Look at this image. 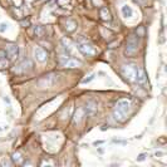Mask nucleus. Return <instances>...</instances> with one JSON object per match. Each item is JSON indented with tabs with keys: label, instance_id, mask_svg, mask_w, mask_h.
<instances>
[{
	"label": "nucleus",
	"instance_id": "obj_1",
	"mask_svg": "<svg viewBox=\"0 0 167 167\" xmlns=\"http://www.w3.org/2000/svg\"><path fill=\"white\" fill-rule=\"evenodd\" d=\"M129 111H131V101L127 98L120 99L116 103V107L113 109V118L117 122H124Z\"/></svg>",
	"mask_w": 167,
	"mask_h": 167
},
{
	"label": "nucleus",
	"instance_id": "obj_2",
	"mask_svg": "<svg viewBox=\"0 0 167 167\" xmlns=\"http://www.w3.org/2000/svg\"><path fill=\"white\" fill-rule=\"evenodd\" d=\"M138 45H140V35L138 34H131V35H128L127 41H126L124 54L127 57H133L138 50Z\"/></svg>",
	"mask_w": 167,
	"mask_h": 167
},
{
	"label": "nucleus",
	"instance_id": "obj_3",
	"mask_svg": "<svg viewBox=\"0 0 167 167\" xmlns=\"http://www.w3.org/2000/svg\"><path fill=\"white\" fill-rule=\"evenodd\" d=\"M137 69H138V67L136 64H126V65H122L121 73L126 80H128L131 83H136Z\"/></svg>",
	"mask_w": 167,
	"mask_h": 167
},
{
	"label": "nucleus",
	"instance_id": "obj_4",
	"mask_svg": "<svg viewBox=\"0 0 167 167\" xmlns=\"http://www.w3.org/2000/svg\"><path fill=\"white\" fill-rule=\"evenodd\" d=\"M57 82H58V75L57 74H48V75L41 77L37 82V87L40 88V89H48V88H52Z\"/></svg>",
	"mask_w": 167,
	"mask_h": 167
},
{
	"label": "nucleus",
	"instance_id": "obj_5",
	"mask_svg": "<svg viewBox=\"0 0 167 167\" xmlns=\"http://www.w3.org/2000/svg\"><path fill=\"white\" fill-rule=\"evenodd\" d=\"M78 50L86 55V57H93V55L97 54V49L93 44H90L88 40H84V41H80L78 43Z\"/></svg>",
	"mask_w": 167,
	"mask_h": 167
},
{
	"label": "nucleus",
	"instance_id": "obj_6",
	"mask_svg": "<svg viewBox=\"0 0 167 167\" xmlns=\"http://www.w3.org/2000/svg\"><path fill=\"white\" fill-rule=\"evenodd\" d=\"M33 69V63L30 59H24L23 62H20L19 64H17L14 67L13 72L15 74H25V73H29Z\"/></svg>",
	"mask_w": 167,
	"mask_h": 167
},
{
	"label": "nucleus",
	"instance_id": "obj_7",
	"mask_svg": "<svg viewBox=\"0 0 167 167\" xmlns=\"http://www.w3.org/2000/svg\"><path fill=\"white\" fill-rule=\"evenodd\" d=\"M83 111H84V116L87 117H92L97 113V111H98V107H97V103L93 102V101H89L87 102V104L84 106V108H83Z\"/></svg>",
	"mask_w": 167,
	"mask_h": 167
},
{
	"label": "nucleus",
	"instance_id": "obj_8",
	"mask_svg": "<svg viewBox=\"0 0 167 167\" xmlns=\"http://www.w3.org/2000/svg\"><path fill=\"white\" fill-rule=\"evenodd\" d=\"M62 65L67 69H74V68L82 67V62L78 59H74V58H67L62 62Z\"/></svg>",
	"mask_w": 167,
	"mask_h": 167
},
{
	"label": "nucleus",
	"instance_id": "obj_9",
	"mask_svg": "<svg viewBox=\"0 0 167 167\" xmlns=\"http://www.w3.org/2000/svg\"><path fill=\"white\" fill-rule=\"evenodd\" d=\"M34 57H35V59L38 62H40V63H44L48 59V53L41 47H35L34 48Z\"/></svg>",
	"mask_w": 167,
	"mask_h": 167
},
{
	"label": "nucleus",
	"instance_id": "obj_10",
	"mask_svg": "<svg viewBox=\"0 0 167 167\" xmlns=\"http://www.w3.org/2000/svg\"><path fill=\"white\" fill-rule=\"evenodd\" d=\"M5 53L9 57V59H15L18 57V54H19V47L17 44H9V45H6Z\"/></svg>",
	"mask_w": 167,
	"mask_h": 167
},
{
	"label": "nucleus",
	"instance_id": "obj_11",
	"mask_svg": "<svg viewBox=\"0 0 167 167\" xmlns=\"http://www.w3.org/2000/svg\"><path fill=\"white\" fill-rule=\"evenodd\" d=\"M136 83L140 86H146L147 84V75H146V72L143 71L142 68L137 69V77H136Z\"/></svg>",
	"mask_w": 167,
	"mask_h": 167
},
{
	"label": "nucleus",
	"instance_id": "obj_12",
	"mask_svg": "<svg viewBox=\"0 0 167 167\" xmlns=\"http://www.w3.org/2000/svg\"><path fill=\"white\" fill-rule=\"evenodd\" d=\"M99 17L103 22H111L112 20V14H111V10L107 6H102L99 9Z\"/></svg>",
	"mask_w": 167,
	"mask_h": 167
},
{
	"label": "nucleus",
	"instance_id": "obj_13",
	"mask_svg": "<svg viewBox=\"0 0 167 167\" xmlns=\"http://www.w3.org/2000/svg\"><path fill=\"white\" fill-rule=\"evenodd\" d=\"M64 29L68 33H73L75 29H77V23H75L73 19H67L65 23H64Z\"/></svg>",
	"mask_w": 167,
	"mask_h": 167
},
{
	"label": "nucleus",
	"instance_id": "obj_14",
	"mask_svg": "<svg viewBox=\"0 0 167 167\" xmlns=\"http://www.w3.org/2000/svg\"><path fill=\"white\" fill-rule=\"evenodd\" d=\"M11 161L14 163H17V165H22L23 163V156L20 152H14V153L11 155Z\"/></svg>",
	"mask_w": 167,
	"mask_h": 167
},
{
	"label": "nucleus",
	"instance_id": "obj_15",
	"mask_svg": "<svg viewBox=\"0 0 167 167\" xmlns=\"http://www.w3.org/2000/svg\"><path fill=\"white\" fill-rule=\"evenodd\" d=\"M132 14H133V11H132L131 6H128V5H123L122 6V15L124 18H131Z\"/></svg>",
	"mask_w": 167,
	"mask_h": 167
},
{
	"label": "nucleus",
	"instance_id": "obj_16",
	"mask_svg": "<svg viewBox=\"0 0 167 167\" xmlns=\"http://www.w3.org/2000/svg\"><path fill=\"white\" fill-rule=\"evenodd\" d=\"M83 116H84V111H83V108L78 109L77 112H75V114H74V123H79L82 121Z\"/></svg>",
	"mask_w": 167,
	"mask_h": 167
},
{
	"label": "nucleus",
	"instance_id": "obj_17",
	"mask_svg": "<svg viewBox=\"0 0 167 167\" xmlns=\"http://www.w3.org/2000/svg\"><path fill=\"white\" fill-rule=\"evenodd\" d=\"M13 13H14V15H15V18H18V19H22L24 17V13H23L22 6H15V8L13 9Z\"/></svg>",
	"mask_w": 167,
	"mask_h": 167
},
{
	"label": "nucleus",
	"instance_id": "obj_18",
	"mask_svg": "<svg viewBox=\"0 0 167 167\" xmlns=\"http://www.w3.org/2000/svg\"><path fill=\"white\" fill-rule=\"evenodd\" d=\"M34 34H35L37 38H41V37H43V35H44V29H43V26L37 25L35 28H34Z\"/></svg>",
	"mask_w": 167,
	"mask_h": 167
},
{
	"label": "nucleus",
	"instance_id": "obj_19",
	"mask_svg": "<svg viewBox=\"0 0 167 167\" xmlns=\"http://www.w3.org/2000/svg\"><path fill=\"white\" fill-rule=\"evenodd\" d=\"M9 64H10L9 59H6V58H2V59H0V71H4V69L9 68Z\"/></svg>",
	"mask_w": 167,
	"mask_h": 167
},
{
	"label": "nucleus",
	"instance_id": "obj_20",
	"mask_svg": "<svg viewBox=\"0 0 167 167\" xmlns=\"http://www.w3.org/2000/svg\"><path fill=\"white\" fill-rule=\"evenodd\" d=\"M57 3H58V5L60 6V8H65L67 9V6H71L72 0H57Z\"/></svg>",
	"mask_w": 167,
	"mask_h": 167
},
{
	"label": "nucleus",
	"instance_id": "obj_21",
	"mask_svg": "<svg viewBox=\"0 0 167 167\" xmlns=\"http://www.w3.org/2000/svg\"><path fill=\"white\" fill-rule=\"evenodd\" d=\"M0 165L2 166H10L11 162L9 161V159H6L5 157H0Z\"/></svg>",
	"mask_w": 167,
	"mask_h": 167
},
{
	"label": "nucleus",
	"instance_id": "obj_22",
	"mask_svg": "<svg viewBox=\"0 0 167 167\" xmlns=\"http://www.w3.org/2000/svg\"><path fill=\"white\" fill-rule=\"evenodd\" d=\"M54 166V162L50 161V159H43V161L40 162V166Z\"/></svg>",
	"mask_w": 167,
	"mask_h": 167
},
{
	"label": "nucleus",
	"instance_id": "obj_23",
	"mask_svg": "<svg viewBox=\"0 0 167 167\" xmlns=\"http://www.w3.org/2000/svg\"><path fill=\"white\" fill-rule=\"evenodd\" d=\"M146 157H147V155H146V153H141L140 156L136 158V161L137 162H142V161H144V159H146Z\"/></svg>",
	"mask_w": 167,
	"mask_h": 167
},
{
	"label": "nucleus",
	"instance_id": "obj_24",
	"mask_svg": "<svg viewBox=\"0 0 167 167\" xmlns=\"http://www.w3.org/2000/svg\"><path fill=\"white\" fill-rule=\"evenodd\" d=\"M93 78H94V74H90V75H88V78H84V79H83L82 83H83V84H86V83H89Z\"/></svg>",
	"mask_w": 167,
	"mask_h": 167
},
{
	"label": "nucleus",
	"instance_id": "obj_25",
	"mask_svg": "<svg viewBox=\"0 0 167 167\" xmlns=\"http://www.w3.org/2000/svg\"><path fill=\"white\" fill-rule=\"evenodd\" d=\"M20 24H22L24 28H28L30 25V20H20Z\"/></svg>",
	"mask_w": 167,
	"mask_h": 167
},
{
	"label": "nucleus",
	"instance_id": "obj_26",
	"mask_svg": "<svg viewBox=\"0 0 167 167\" xmlns=\"http://www.w3.org/2000/svg\"><path fill=\"white\" fill-rule=\"evenodd\" d=\"M6 29H8V24H5V23H2V24H0V32H5Z\"/></svg>",
	"mask_w": 167,
	"mask_h": 167
},
{
	"label": "nucleus",
	"instance_id": "obj_27",
	"mask_svg": "<svg viewBox=\"0 0 167 167\" xmlns=\"http://www.w3.org/2000/svg\"><path fill=\"white\" fill-rule=\"evenodd\" d=\"M13 3H14V5H15V6H22L23 0H13Z\"/></svg>",
	"mask_w": 167,
	"mask_h": 167
},
{
	"label": "nucleus",
	"instance_id": "obj_28",
	"mask_svg": "<svg viewBox=\"0 0 167 167\" xmlns=\"http://www.w3.org/2000/svg\"><path fill=\"white\" fill-rule=\"evenodd\" d=\"M4 57H6V53L4 50H0V59L4 58Z\"/></svg>",
	"mask_w": 167,
	"mask_h": 167
},
{
	"label": "nucleus",
	"instance_id": "obj_29",
	"mask_svg": "<svg viewBox=\"0 0 167 167\" xmlns=\"http://www.w3.org/2000/svg\"><path fill=\"white\" fill-rule=\"evenodd\" d=\"M24 2H25L26 4H34V3L37 2V0H24Z\"/></svg>",
	"mask_w": 167,
	"mask_h": 167
},
{
	"label": "nucleus",
	"instance_id": "obj_30",
	"mask_svg": "<svg viewBox=\"0 0 167 167\" xmlns=\"http://www.w3.org/2000/svg\"><path fill=\"white\" fill-rule=\"evenodd\" d=\"M155 155H156V156H161V155H162V152H156Z\"/></svg>",
	"mask_w": 167,
	"mask_h": 167
}]
</instances>
